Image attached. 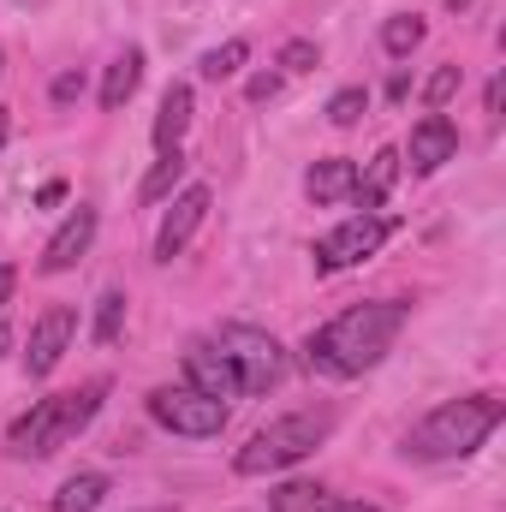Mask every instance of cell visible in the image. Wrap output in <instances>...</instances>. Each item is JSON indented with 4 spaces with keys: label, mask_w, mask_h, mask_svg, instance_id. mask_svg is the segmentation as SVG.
I'll return each instance as SVG.
<instances>
[{
    "label": "cell",
    "mask_w": 506,
    "mask_h": 512,
    "mask_svg": "<svg viewBox=\"0 0 506 512\" xmlns=\"http://www.w3.org/2000/svg\"><path fill=\"white\" fill-rule=\"evenodd\" d=\"M203 215H209V191H203V185H185V191L173 197V209H167L161 233H155V262H173V256L185 251V245L197 239Z\"/></svg>",
    "instance_id": "30bf717a"
},
{
    "label": "cell",
    "mask_w": 506,
    "mask_h": 512,
    "mask_svg": "<svg viewBox=\"0 0 506 512\" xmlns=\"http://www.w3.org/2000/svg\"><path fill=\"white\" fill-rule=\"evenodd\" d=\"M120 328H126V292H102V298H96V340L114 346Z\"/></svg>",
    "instance_id": "7402d4cb"
},
{
    "label": "cell",
    "mask_w": 506,
    "mask_h": 512,
    "mask_svg": "<svg viewBox=\"0 0 506 512\" xmlns=\"http://www.w3.org/2000/svg\"><path fill=\"white\" fill-rule=\"evenodd\" d=\"M352 185H358V167H352L346 155H328V161H316V167L304 173L310 203H340V197H352Z\"/></svg>",
    "instance_id": "5bb4252c"
},
{
    "label": "cell",
    "mask_w": 506,
    "mask_h": 512,
    "mask_svg": "<svg viewBox=\"0 0 506 512\" xmlns=\"http://www.w3.org/2000/svg\"><path fill=\"white\" fill-rule=\"evenodd\" d=\"M322 512H381V507H370V501H340V495H328V501H322Z\"/></svg>",
    "instance_id": "83f0119b"
},
{
    "label": "cell",
    "mask_w": 506,
    "mask_h": 512,
    "mask_svg": "<svg viewBox=\"0 0 506 512\" xmlns=\"http://www.w3.org/2000/svg\"><path fill=\"white\" fill-rule=\"evenodd\" d=\"M322 501H328L322 483H280V489L268 495V507L274 512H322Z\"/></svg>",
    "instance_id": "ffe728a7"
},
{
    "label": "cell",
    "mask_w": 506,
    "mask_h": 512,
    "mask_svg": "<svg viewBox=\"0 0 506 512\" xmlns=\"http://www.w3.org/2000/svg\"><path fill=\"white\" fill-rule=\"evenodd\" d=\"M0 66H6V60H0Z\"/></svg>",
    "instance_id": "1f68e13d"
},
{
    "label": "cell",
    "mask_w": 506,
    "mask_h": 512,
    "mask_svg": "<svg viewBox=\"0 0 506 512\" xmlns=\"http://www.w3.org/2000/svg\"><path fill=\"white\" fill-rule=\"evenodd\" d=\"M328 429H334V411H292V417H280V423H268V429H256L251 441L239 447V459H233V471L239 477H268V471H286V465H298V459H310L322 441H328Z\"/></svg>",
    "instance_id": "277c9868"
},
{
    "label": "cell",
    "mask_w": 506,
    "mask_h": 512,
    "mask_svg": "<svg viewBox=\"0 0 506 512\" xmlns=\"http://www.w3.org/2000/svg\"><path fill=\"white\" fill-rule=\"evenodd\" d=\"M453 90H459V66H435L429 84H423V102H429V108H447Z\"/></svg>",
    "instance_id": "603a6c76"
},
{
    "label": "cell",
    "mask_w": 506,
    "mask_h": 512,
    "mask_svg": "<svg viewBox=\"0 0 506 512\" xmlns=\"http://www.w3.org/2000/svg\"><path fill=\"white\" fill-rule=\"evenodd\" d=\"M185 126H191V84H173V90L161 96V114H155V149H161V155L179 149Z\"/></svg>",
    "instance_id": "9a60e30c"
},
{
    "label": "cell",
    "mask_w": 506,
    "mask_h": 512,
    "mask_svg": "<svg viewBox=\"0 0 506 512\" xmlns=\"http://www.w3.org/2000/svg\"><path fill=\"white\" fill-rule=\"evenodd\" d=\"M215 346H221V358L233 364L239 393H268V387H280V376H286V352H280V340L262 334V328L233 322V328L215 334Z\"/></svg>",
    "instance_id": "5b68a950"
},
{
    "label": "cell",
    "mask_w": 506,
    "mask_h": 512,
    "mask_svg": "<svg viewBox=\"0 0 506 512\" xmlns=\"http://www.w3.org/2000/svg\"><path fill=\"white\" fill-rule=\"evenodd\" d=\"M137 84H143V54L126 48V54L108 66V78H102V108H108V114H120L131 96H137Z\"/></svg>",
    "instance_id": "2e32d148"
},
{
    "label": "cell",
    "mask_w": 506,
    "mask_h": 512,
    "mask_svg": "<svg viewBox=\"0 0 506 512\" xmlns=\"http://www.w3.org/2000/svg\"><path fill=\"white\" fill-rule=\"evenodd\" d=\"M102 393H108V382H90V387H72V393L36 399V405L6 429V447H12L18 459H48V453H60V447L102 411Z\"/></svg>",
    "instance_id": "3957f363"
},
{
    "label": "cell",
    "mask_w": 506,
    "mask_h": 512,
    "mask_svg": "<svg viewBox=\"0 0 506 512\" xmlns=\"http://www.w3.org/2000/svg\"><path fill=\"white\" fill-rule=\"evenodd\" d=\"M6 137H12V114H6V108H0V143H6Z\"/></svg>",
    "instance_id": "f546056e"
},
{
    "label": "cell",
    "mask_w": 506,
    "mask_h": 512,
    "mask_svg": "<svg viewBox=\"0 0 506 512\" xmlns=\"http://www.w3.org/2000/svg\"><path fill=\"white\" fill-rule=\"evenodd\" d=\"M364 108H370V96H364V90H340V96L328 102V120H334V126H358V120H364Z\"/></svg>",
    "instance_id": "cb8c5ba5"
},
{
    "label": "cell",
    "mask_w": 506,
    "mask_h": 512,
    "mask_svg": "<svg viewBox=\"0 0 506 512\" xmlns=\"http://www.w3.org/2000/svg\"><path fill=\"white\" fill-rule=\"evenodd\" d=\"M405 316H411V310H405L399 298H376V304L340 310L334 322H322V328L304 340L310 370H322V376H364V370H376L381 358L393 352Z\"/></svg>",
    "instance_id": "6da1fadb"
},
{
    "label": "cell",
    "mask_w": 506,
    "mask_h": 512,
    "mask_svg": "<svg viewBox=\"0 0 506 512\" xmlns=\"http://www.w3.org/2000/svg\"><path fill=\"white\" fill-rule=\"evenodd\" d=\"M459 155V126L447 120V114H423L417 126H411V143H405V155L399 161H411V173H441L447 161Z\"/></svg>",
    "instance_id": "9c48e42d"
},
{
    "label": "cell",
    "mask_w": 506,
    "mask_h": 512,
    "mask_svg": "<svg viewBox=\"0 0 506 512\" xmlns=\"http://www.w3.org/2000/svg\"><path fill=\"white\" fill-rule=\"evenodd\" d=\"M12 286H18V274H12V262H0V304L12 298Z\"/></svg>",
    "instance_id": "f1b7e54d"
},
{
    "label": "cell",
    "mask_w": 506,
    "mask_h": 512,
    "mask_svg": "<svg viewBox=\"0 0 506 512\" xmlns=\"http://www.w3.org/2000/svg\"><path fill=\"white\" fill-rule=\"evenodd\" d=\"M6 346H12V334H6V322H0V352H6Z\"/></svg>",
    "instance_id": "4dcf8cb0"
},
{
    "label": "cell",
    "mask_w": 506,
    "mask_h": 512,
    "mask_svg": "<svg viewBox=\"0 0 506 512\" xmlns=\"http://www.w3.org/2000/svg\"><path fill=\"white\" fill-rule=\"evenodd\" d=\"M78 90H84V78H78V72H66V78H54V102H72Z\"/></svg>",
    "instance_id": "4316f807"
},
{
    "label": "cell",
    "mask_w": 506,
    "mask_h": 512,
    "mask_svg": "<svg viewBox=\"0 0 506 512\" xmlns=\"http://www.w3.org/2000/svg\"><path fill=\"white\" fill-rule=\"evenodd\" d=\"M96 245V209L90 203H78L66 221H60V233L48 239V251H42V274H66V268H78V256Z\"/></svg>",
    "instance_id": "8fae6325"
},
{
    "label": "cell",
    "mask_w": 506,
    "mask_h": 512,
    "mask_svg": "<svg viewBox=\"0 0 506 512\" xmlns=\"http://www.w3.org/2000/svg\"><path fill=\"white\" fill-rule=\"evenodd\" d=\"M245 60H251V42H245V36H233V42H221V48H209V54H203V78H209V84H221V78H233Z\"/></svg>",
    "instance_id": "ac0fdd59"
},
{
    "label": "cell",
    "mask_w": 506,
    "mask_h": 512,
    "mask_svg": "<svg viewBox=\"0 0 506 512\" xmlns=\"http://www.w3.org/2000/svg\"><path fill=\"white\" fill-rule=\"evenodd\" d=\"M417 42H423V18H417V12H399V18H387V24H381V48H387V54H399V60H405Z\"/></svg>",
    "instance_id": "44dd1931"
},
{
    "label": "cell",
    "mask_w": 506,
    "mask_h": 512,
    "mask_svg": "<svg viewBox=\"0 0 506 512\" xmlns=\"http://www.w3.org/2000/svg\"><path fill=\"white\" fill-rule=\"evenodd\" d=\"M316 60H322V54H316V42H304V36L280 48V72H310Z\"/></svg>",
    "instance_id": "d4e9b609"
},
{
    "label": "cell",
    "mask_w": 506,
    "mask_h": 512,
    "mask_svg": "<svg viewBox=\"0 0 506 512\" xmlns=\"http://www.w3.org/2000/svg\"><path fill=\"white\" fill-rule=\"evenodd\" d=\"M251 102H274L280 96V72H262V78H251V90H245Z\"/></svg>",
    "instance_id": "484cf974"
},
{
    "label": "cell",
    "mask_w": 506,
    "mask_h": 512,
    "mask_svg": "<svg viewBox=\"0 0 506 512\" xmlns=\"http://www.w3.org/2000/svg\"><path fill=\"white\" fill-rule=\"evenodd\" d=\"M72 334H78V310H72V304H48V310L36 316V328H30V352H24L30 376H54V364L66 358Z\"/></svg>",
    "instance_id": "ba28073f"
},
{
    "label": "cell",
    "mask_w": 506,
    "mask_h": 512,
    "mask_svg": "<svg viewBox=\"0 0 506 512\" xmlns=\"http://www.w3.org/2000/svg\"><path fill=\"white\" fill-rule=\"evenodd\" d=\"M501 417H506L501 393L447 399V405H435V411L405 435V453H417V459H465V453H477V447L501 429Z\"/></svg>",
    "instance_id": "7a4b0ae2"
},
{
    "label": "cell",
    "mask_w": 506,
    "mask_h": 512,
    "mask_svg": "<svg viewBox=\"0 0 506 512\" xmlns=\"http://www.w3.org/2000/svg\"><path fill=\"white\" fill-rule=\"evenodd\" d=\"M149 417L161 423V429H173V435H191V441H209V435H221L227 429V399H215V393H197V387H155L149 393Z\"/></svg>",
    "instance_id": "8992f818"
},
{
    "label": "cell",
    "mask_w": 506,
    "mask_h": 512,
    "mask_svg": "<svg viewBox=\"0 0 506 512\" xmlns=\"http://www.w3.org/2000/svg\"><path fill=\"white\" fill-rule=\"evenodd\" d=\"M387 233H393V221H381V215H352V221H340V227L316 245V274H340V268L376 256Z\"/></svg>",
    "instance_id": "52a82bcc"
},
{
    "label": "cell",
    "mask_w": 506,
    "mask_h": 512,
    "mask_svg": "<svg viewBox=\"0 0 506 512\" xmlns=\"http://www.w3.org/2000/svg\"><path fill=\"white\" fill-rule=\"evenodd\" d=\"M179 179H185V155H179V149H167V155L149 167V179H143V191H137V197H143V203H161Z\"/></svg>",
    "instance_id": "d6986e66"
},
{
    "label": "cell",
    "mask_w": 506,
    "mask_h": 512,
    "mask_svg": "<svg viewBox=\"0 0 506 512\" xmlns=\"http://www.w3.org/2000/svg\"><path fill=\"white\" fill-rule=\"evenodd\" d=\"M399 149H376L370 155V173H358V185H352V203L364 209V215H376L381 203H387V191H393V179H399Z\"/></svg>",
    "instance_id": "4fadbf2b"
},
{
    "label": "cell",
    "mask_w": 506,
    "mask_h": 512,
    "mask_svg": "<svg viewBox=\"0 0 506 512\" xmlns=\"http://www.w3.org/2000/svg\"><path fill=\"white\" fill-rule=\"evenodd\" d=\"M185 376L197 393H215V399H239V376H233V364L221 358V346H209V340H191L185 346Z\"/></svg>",
    "instance_id": "7c38bea8"
},
{
    "label": "cell",
    "mask_w": 506,
    "mask_h": 512,
    "mask_svg": "<svg viewBox=\"0 0 506 512\" xmlns=\"http://www.w3.org/2000/svg\"><path fill=\"white\" fill-rule=\"evenodd\" d=\"M102 501H108V477H102V471H78V477L60 483L54 512H96Z\"/></svg>",
    "instance_id": "e0dca14e"
}]
</instances>
